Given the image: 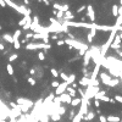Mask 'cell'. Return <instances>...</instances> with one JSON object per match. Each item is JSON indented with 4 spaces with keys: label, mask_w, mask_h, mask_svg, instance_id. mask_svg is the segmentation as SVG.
I'll return each instance as SVG.
<instances>
[{
    "label": "cell",
    "mask_w": 122,
    "mask_h": 122,
    "mask_svg": "<svg viewBox=\"0 0 122 122\" xmlns=\"http://www.w3.org/2000/svg\"><path fill=\"white\" fill-rule=\"evenodd\" d=\"M116 53H117V54H118V55H120L121 57H122V50H120V49H117V50H116Z\"/></svg>",
    "instance_id": "cell-54"
},
{
    "label": "cell",
    "mask_w": 122,
    "mask_h": 122,
    "mask_svg": "<svg viewBox=\"0 0 122 122\" xmlns=\"http://www.w3.org/2000/svg\"><path fill=\"white\" fill-rule=\"evenodd\" d=\"M10 122H18V121H17V120H15V118H11V121H10Z\"/></svg>",
    "instance_id": "cell-59"
},
{
    "label": "cell",
    "mask_w": 122,
    "mask_h": 122,
    "mask_svg": "<svg viewBox=\"0 0 122 122\" xmlns=\"http://www.w3.org/2000/svg\"><path fill=\"white\" fill-rule=\"evenodd\" d=\"M53 10L61 11V10H62V5H61V4H59V3H54V4H53Z\"/></svg>",
    "instance_id": "cell-27"
},
{
    "label": "cell",
    "mask_w": 122,
    "mask_h": 122,
    "mask_svg": "<svg viewBox=\"0 0 122 122\" xmlns=\"http://www.w3.org/2000/svg\"><path fill=\"white\" fill-rule=\"evenodd\" d=\"M50 73H51V76H53L54 78H59V73H60V72H59L56 68L53 67V68H50Z\"/></svg>",
    "instance_id": "cell-26"
},
{
    "label": "cell",
    "mask_w": 122,
    "mask_h": 122,
    "mask_svg": "<svg viewBox=\"0 0 122 122\" xmlns=\"http://www.w3.org/2000/svg\"><path fill=\"white\" fill-rule=\"evenodd\" d=\"M51 12H53V15H54V16H56V15H57V11H56V10H51Z\"/></svg>",
    "instance_id": "cell-57"
},
{
    "label": "cell",
    "mask_w": 122,
    "mask_h": 122,
    "mask_svg": "<svg viewBox=\"0 0 122 122\" xmlns=\"http://www.w3.org/2000/svg\"><path fill=\"white\" fill-rule=\"evenodd\" d=\"M81 59V56L80 55H76V56H73V57H71V59L68 60V62H75V61H78Z\"/></svg>",
    "instance_id": "cell-38"
},
{
    "label": "cell",
    "mask_w": 122,
    "mask_h": 122,
    "mask_svg": "<svg viewBox=\"0 0 122 122\" xmlns=\"http://www.w3.org/2000/svg\"><path fill=\"white\" fill-rule=\"evenodd\" d=\"M115 101H117V103H121L122 104V95H115Z\"/></svg>",
    "instance_id": "cell-41"
},
{
    "label": "cell",
    "mask_w": 122,
    "mask_h": 122,
    "mask_svg": "<svg viewBox=\"0 0 122 122\" xmlns=\"http://www.w3.org/2000/svg\"><path fill=\"white\" fill-rule=\"evenodd\" d=\"M57 99H59L60 103H66V104H71V101H72V98H71L67 93H63L62 95L57 97Z\"/></svg>",
    "instance_id": "cell-9"
},
{
    "label": "cell",
    "mask_w": 122,
    "mask_h": 122,
    "mask_svg": "<svg viewBox=\"0 0 122 122\" xmlns=\"http://www.w3.org/2000/svg\"><path fill=\"white\" fill-rule=\"evenodd\" d=\"M0 6H1V8H6L8 5H6V3L4 1V0H0Z\"/></svg>",
    "instance_id": "cell-51"
},
{
    "label": "cell",
    "mask_w": 122,
    "mask_h": 122,
    "mask_svg": "<svg viewBox=\"0 0 122 122\" xmlns=\"http://www.w3.org/2000/svg\"><path fill=\"white\" fill-rule=\"evenodd\" d=\"M20 109H21V112L22 114H28V111H29V107L26 106V105H20Z\"/></svg>",
    "instance_id": "cell-30"
},
{
    "label": "cell",
    "mask_w": 122,
    "mask_h": 122,
    "mask_svg": "<svg viewBox=\"0 0 122 122\" xmlns=\"http://www.w3.org/2000/svg\"><path fill=\"white\" fill-rule=\"evenodd\" d=\"M32 38H33V33H27L26 37H25V39H27V40L28 39H32Z\"/></svg>",
    "instance_id": "cell-47"
},
{
    "label": "cell",
    "mask_w": 122,
    "mask_h": 122,
    "mask_svg": "<svg viewBox=\"0 0 122 122\" xmlns=\"http://www.w3.org/2000/svg\"><path fill=\"white\" fill-rule=\"evenodd\" d=\"M50 117H51V120L54 121V122H57V121H60L61 120V116L57 112H54V114H51L50 115Z\"/></svg>",
    "instance_id": "cell-23"
},
{
    "label": "cell",
    "mask_w": 122,
    "mask_h": 122,
    "mask_svg": "<svg viewBox=\"0 0 122 122\" xmlns=\"http://www.w3.org/2000/svg\"><path fill=\"white\" fill-rule=\"evenodd\" d=\"M95 34H97V29H95V28H92V29L89 31V33L87 34V40H88V43H93Z\"/></svg>",
    "instance_id": "cell-11"
},
{
    "label": "cell",
    "mask_w": 122,
    "mask_h": 122,
    "mask_svg": "<svg viewBox=\"0 0 122 122\" xmlns=\"http://www.w3.org/2000/svg\"><path fill=\"white\" fill-rule=\"evenodd\" d=\"M17 59H18V55H17V54H11L10 57H9V63H11V62H13V61H16Z\"/></svg>",
    "instance_id": "cell-31"
},
{
    "label": "cell",
    "mask_w": 122,
    "mask_h": 122,
    "mask_svg": "<svg viewBox=\"0 0 122 122\" xmlns=\"http://www.w3.org/2000/svg\"><path fill=\"white\" fill-rule=\"evenodd\" d=\"M94 117H95V114L93 112V111H88V114L85 115L84 117H82V118H84L85 121H92V120L94 118Z\"/></svg>",
    "instance_id": "cell-15"
},
{
    "label": "cell",
    "mask_w": 122,
    "mask_h": 122,
    "mask_svg": "<svg viewBox=\"0 0 122 122\" xmlns=\"http://www.w3.org/2000/svg\"><path fill=\"white\" fill-rule=\"evenodd\" d=\"M99 121L100 122H107V118H106V116H104V115H100V116H99Z\"/></svg>",
    "instance_id": "cell-43"
},
{
    "label": "cell",
    "mask_w": 122,
    "mask_h": 122,
    "mask_svg": "<svg viewBox=\"0 0 122 122\" xmlns=\"http://www.w3.org/2000/svg\"><path fill=\"white\" fill-rule=\"evenodd\" d=\"M101 101H105V103H109V101H110V98L105 95V97H103V98H101Z\"/></svg>",
    "instance_id": "cell-50"
},
{
    "label": "cell",
    "mask_w": 122,
    "mask_h": 122,
    "mask_svg": "<svg viewBox=\"0 0 122 122\" xmlns=\"http://www.w3.org/2000/svg\"><path fill=\"white\" fill-rule=\"evenodd\" d=\"M23 4L25 5H29V0H23Z\"/></svg>",
    "instance_id": "cell-56"
},
{
    "label": "cell",
    "mask_w": 122,
    "mask_h": 122,
    "mask_svg": "<svg viewBox=\"0 0 122 122\" xmlns=\"http://www.w3.org/2000/svg\"><path fill=\"white\" fill-rule=\"evenodd\" d=\"M26 23H27V18H26V16H25L23 18H21V20L18 21V26H20V27H23Z\"/></svg>",
    "instance_id": "cell-35"
},
{
    "label": "cell",
    "mask_w": 122,
    "mask_h": 122,
    "mask_svg": "<svg viewBox=\"0 0 122 122\" xmlns=\"http://www.w3.org/2000/svg\"><path fill=\"white\" fill-rule=\"evenodd\" d=\"M66 90H67V94H68L71 98H76V93H77V92H76V89H73L72 87H70V85H68Z\"/></svg>",
    "instance_id": "cell-16"
},
{
    "label": "cell",
    "mask_w": 122,
    "mask_h": 122,
    "mask_svg": "<svg viewBox=\"0 0 122 122\" xmlns=\"http://www.w3.org/2000/svg\"><path fill=\"white\" fill-rule=\"evenodd\" d=\"M0 51H5V45L0 43Z\"/></svg>",
    "instance_id": "cell-53"
},
{
    "label": "cell",
    "mask_w": 122,
    "mask_h": 122,
    "mask_svg": "<svg viewBox=\"0 0 122 122\" xmlns=\"http://www.w3.org/2000/svg\"><path fill=\"white\" fill-rule=\"evenodd\" d=\"M59 85H60V82H57V81H53V82H51V87L55 88V89L59 88Z\"/></svg>",
    "instance_id": "cell-40"
},
{
    "label": "cell",
    "mask_w": 122,
    "mask_h": 122,
    "mask_svg": "<svg viewBox=\"0 0 122 122\" xmlns=\"http://www.w3.org/2000/svg\"><path fill=\"white\" fill-rule=\"evenodd\" d=\"M57 114L60 115V116H62V115H65L66 114V107L65 106H60L59 109H57V111H56Z\"/></svg>",
    "instance_id": "cell-28"
},
{
    "label": "cell",
    "mask_w": 122,
    "mask_h": 122,
    "mask_svg": "<svg viewBox=\"0 0 122 122\" xmlns=\"http://www.w3.org/2000/svg\"><path fill=\"white\" fill-rule=\"evenodd\" d=\"M21 34H22V29H16L15 33L12 34V37H13V40H20V37H21Z\"/></svg>",
    "instance_id": "cell-20"
},
{
    "label": "cell",
    "mask_w": 122,
    "mask_h": 122,
    "mask_svg": "<svg viewBox=\"0 0 122 122\" xmlns=\"http://www.w3.org/2000/svg\"><path fill=\"white\" fill-rule=\"evenodd\" d=\"M118 83H120V80H118V78H112V80L110 81V83L107 84V85H109V87H115V85H117Z\"/></svg>",
    "instance_id": "cell-25"
},
{
    "label": "cell",
    "mask_w": 122,
    "mask_h": 122,
    "mask_svg": "<svg viewBox=\"0 0 122 122\" xmlns=\"http://www.w3.org/2000/svg\"><path fill=\"white\" fill-rule=\"evenodd\" d=\"M90 59H92V53H90V50H87V53H85L84 56H83V67H85V68L88 67Z\"/></svg>",
    "instance_id": "cell-8"
},
{
    "label": "cell",
    "mask_w": 122,
    "mask_h": 122,
    "mask_svg": "<svg viewBox=\"0 0 122 122\" xmlns=\"http://www.w3.org/2000/svg\"><path fill=\"white\" fill-rule=\"evenodd\" d=\"M105 90H99L97 94H95V97H94V99H97V100H101V98L103 97H105Z\"/></svg>",
    "instance_id": "cell-22"
},
{
    "label": "cell",
    "mask_w": 122,
    "mask_h": 122,
    "mask_svg": "<svg viewBox=\"0 0 122 122\" xmlns=\"http://www.w3.org/2000/svg\"><path fill=\"white\" fill-rule=\"evenodd\" d=\"M50 39H53V40H59V37H57V34H53V35H50Z\"/></svg>",
    "instance_id": "cell-49"
},
{
    "label": "cell",
    "mask_w": 122,
    "mask_h": 122,
    "mask_svg": "<svg viewBox=\"0 0 122 122\" xmlns=\"http://www.w3.org/2000/svg\"><path fill=\"white\" fill-rule=\"evenodd\" d=\"M3 39L6 42V43H9V44H13V37L11 34H9V33H5L4 35H3Z\"/></svg>",
    "instance_id": "cell-12"
},
{
    "label": "cell",
    "mask_w": 122,
    "mask_h": 122,
    "mask_svg": "<svg viewBox=\"0 0 122 122\" xmlns=\"http://www.w3.org/2000/svg\"><path fill=\"white\" fill-rule=\"evenodd\" d=\"M38 59H39L40 61H44V60H45V53H44V51H39V53H38Z\"/></svg>",
    "instance_id": "cell-36"
},
{
    "label": "cell",
    "mask_w": 122,
    "mask_h": 122,
    "mask_svg": "<svg viewBox=\"0 0 122 122\" xmlns=\"http://www.w3.org/2000/svg\"><path fill=\"white\" fill-rule=\"evenodd\" d=\"M76 116H77V115H76V112H75V110L72 109V110H71V111H70V120H71V121H73Z\"/></svg>",
    "instance_id": "cell-37"
},
{
    "label": "cell",
    "mask_w": 122,
    "mask_h": 122,
    "mask_svg": "<svg viewBox=\"0 0 122 122\" xmlns=\"http://www.w3.org/2000/svg\"><path fill=\"white\" fill-rule=\"evenodd\" d=\"M80 84L81 85H89L90 84V80L88 77H82L80 80Z\"/></svg>",
    "instance_id": "cell-19"
},
{
    "label": "cell",
    "mask_w": 122,
    "mask_h": 122,
    "mask_svg": "<svg viewBox=\"0 0 122 122\" xmlns=\"http://www.w3.org/2000/svg\"><path fill=\"white\" fill-rule=\"evenodd\" d=\"M51 48L50 44H38V43H28L26 45V50H37V49H44V53L48 51V49Z\"/></svg>",
    "instance_id": "cell-2"
},
{
    "label": "cell",
    "mask_w": 122,
    "mask_h": 122,
    "mask_svg": "<svg viewBox=\"0 0 122 122\" xmlns=\"http://www.w3.org/2000/svg\"><path fill=\"white\" fill-rule=\"evenodd\" d=\"M87 17L92 23L95 22V11L93 9V5H87Z\"/></svg>",
    "instance_id": "cell-5"
},
{
    "label": "cell",
    "mask_w": 122,
    "mask_h": 122,
    "mask_svg": "<svg viewBox=\"0 0 122 122\" xmlns=\"http://www.w3.org/2000/svg\"><path fill=\"white\" fill-rule=\"evenodd\" d=\"M42 3H44L45 6H50V1H49V0H42Z\"/></svg>",
    "instance_id": "cell-52"
},
{
    "label": "cell",
    "mask_w": 122,
    "mask_h": 122,
    "mask_svg": "<svg viewBox=\"0 0 122 122\" xmlns=\"http://www.w3.org/2000/svg\"><path fill=\"white\" fill-rule=\"evenodd\" d=\"M81 104H82V98H73L72 101H71V106L72 107H76Z\"/></svg>",
    "instance_id": "cell-13"
},
{
    "label": "cell",
    "mask_w": 122,
    "mask_h": 122,
    "mask_svg": "<svg viewBox=\"0 0 122 122\" xmlns=\"http://www.w3.org/2000/svg\"><path fill=\"white\" fill-rule=\"evenodd\" d=\"M118 3H120V5L122 6V0H118Z\"/></svg>",
    "instance_id": "cell-60"
},
{
    "label": "cell",
    "mask_w": 122,
    "mask_h": 122,
    "mask_svg": "<svg viewBox=\"0 0 122 122\" xmlns=\"http://www.w3.org/2000/svg\"><path fill=\"white\" fill-rule=\"evenodd\" d=\"M75 81H76V75H75V73L70 75V76H68V81H67V83L71 85L72 83H75Z\"/></svg>",
    "instance_id": "cell-29"
},
{
    "label": "cell",
    "mask_w": 122,
    "mask_h": 122,
    "mask_svg": "<svg viewBox=\"0 0 122 122\" xmlns=\"http://www.w3.org/2000/svg\"><path fill=\"white\" fill-rule=\"evenodd\" d=\"M94 106L99 109V107H100V100H97V99H94Z\"/></svg>",
    "instance_id": "cell-48"
},
{
    "label": "cell",
    "mask_w": 122,
    "mask_h": 122,
    "mask_svg": "<svg viewBox=\"0 0 122 122\" xmlns=\"http://www.w3.org/2000/svg\"><path fill=\"white\" fill-rule=\"evenodd\" d=\"M118 5H112V9H111V12H112V16L114 17H118Z\"/></svg>",
    "instance_id": "cell-17"
},
{
    "label": "cell",
    "mask_w": 122,
    "mask_h": 122,
    "mask_svg": "<svg viewBox=\"0 0 122 122\" xmlns=\"http://www.w3.org/2000/svg\"><path fill=\"white\" fill-rule=\"evenodd\" d=\"M6 72H8V75H10V76L15 75V70H13L11 63H8V65H6Z\"/></svg>",
    "instance_id": "cell-18"
},
{
    "label": "cell",
    "mask_w": 122,
    "mask_h": 122,
    "mask_svg": "<svg viewBox=\"0 0 122 122\" xmlns=\"http://www.w3.org/2000/svg\"><path fill=\"white\" fill-rule=\"evenodd\" d=\"M83 11H87V5H82V6H80V8L76 10V13H81V12H83Z\"/></svg>",
    "instance_id": "cell-33"
},
{
    "label": "cell",
    "mask_w": 122,
    "mask_h": 122,
    "mask_svg": "<svg viewBox=\"0 0 122 122\" xmlns=\"http://www.w3.org/2000/svg\"><path fill=\"white\" fill-rule=\"evenodd\" d=\"M27 82L29 83V85H32V87H34L35 84H37V80H35L34 77H27Z\"/></svg>",
    "instance_id": "cell-24"
},
{
    "label": "cell",
    "mask_w": 122,
    "mask_h": 122,
    "mask_svg": "<svg viewBox=\"0 0 122 122\" xmlns=\"http://www.w3.org/2000/svg\"><path fill=\"white\" fill-rule=\"evenodd\" d=\"M63 21H67V22H70L71 20H75V13L72 12V11H66L65 13H63V18H62Z\"/></svg>",
    "instance_id": "cell-10"
},
{
    "label": "cell",
    "mask_w": 122,
    "mask_h": 122,
    "mask_svg": "<svg viewBox=\"0 0 122 122\" xmlns=\"http://www.w3.org/2000/svg\"><path fill=\"white\" fill-rule=\"evenodd\" d=\"M77 92H78V93H80V94L82 95V98H84V97H85V92H84L82 88H77Z\"/></svg>",
    "instance_id": "cell-44"
},
{
    "label": "cell",
    "mask_w": 122,
    "mask_h": 122,
    "mask_svg": "<svg viewBox=\"0 0 122 122\" xmlns=\"http://www.w3.org/2000/svg\"><path fill=\"white\" fill-rule=\"evenodd\" d=\"M35 71H37V73H35V76H37V78H38V80H40V78L43 77V67H39V66H37V67H35Z\"/></svg>",
    "instance_id": "cell-21"
},
{
    "label": "cell",
    "mask_w": 122,
    "mask_h": 122,
    "mask_svg": "<svg viewBox=\"0 0 122 122\" xmlns=\"http://www.w3.org/2000/svg\"><path fill=\"white\" fill-rule=\"evenodd\" d=\"M117 35H118V37H120V38H121V39H122V32H120V33H118V34H117Z\"/></svg>",
    "instance_id": "cell-58"
},
{
    "label": "cell",
    "mask_w": 122,
    "mask_h": 122,
    "mask_svg": "<svg viewBox=\"0 0 122 122\" xmlns=\"http://www.w3.org/2000/svg\"><path fill=\"white\" fill-rule=\"evenodd\" d=\"M63 13H65V12H62V11H57L56 17L59 18V20H62V18H63Z\"/></svg>",
    "instance_id": "cell-42"
},
{
    "label": "cell",
    "mask_w": 122,
    "mask_h": 122,
    "mask_svg": "<svg viewBox=\"0 0 122 122\" xmlns=\"http://www.w3.org/2000/svg\"><path fill=\"white\" fill-rule=\"evenodd\" d=\"M107 122H120L121 118L118 116H115V115H110V116H107Z\"/></svg>",
    "instance_id": "cell-14"
},
{
    "label": "cell",
    "mask_w": 122,
    "mask_h": 122,
    "mask_svg": "<svg viewBox=\"0 0 122 122\" xmlns=\"http://www.w3.org/2000/svg\"><path fill=\"white\" fill-rule=\"evenodd\" d=\"M59 77H61V80H62L63 82H67V81H68V75H66L65 72H60V73H59Z\"/></svg>",
    "instance_id": "cell-32"
},
{
    "label": "cell",
    "mask_w": 122,
    "mask_h": 122,
    "mask_svg": "<svg viewBox=\"0 0 122 122\" xmlns=\"http://www.w3.org/2000/svg\"><path fill=\"white\" fill-rule=\"evenodd\" d=\"M13 48H15L16 50H20L21 49V42L20 40H13Z\"/></svg>",
    "instance_id": "cell-34"
},
{
    "label": "cell",
    "mask_w": 122,
    "mask_h": 122,
    "mask_svg": "<svg viewBox=\"0 0 122 122\" xmlns=\"http://www.w3.org/2000/svg\"><path fill=\"white\" fill-rule=\"evenodd\" d=\"M35 73H37V71H35V68H34V67H32V68H29V75H31V77H33V76H35Z\"/></svg>",
    "instance_id": "cell-45"
},
{
    "label": "cell",
    "mask_w": 122,
    "mask_h": 122,
    "mask_svg": "<svg viewBox=\"0 0 122 122\" xmlns=\"http://www.w3.org/2000/svg\"><path fill=\"white\" fill-rule=\"evenodd\" d=\"M99 78H100V81L103 82V84H105V85H107V84L110 83V81L112 80L111 76H109V75L105 73V72H100V73H99Z\"/></svg>",
    "instance_id": "cell-6"
},
{
    "label": "cell",
    "mask_w": 122,
    "mask_h": 122,
    "mask_svg": "<svg viewBox=\"0 0 122 122\" xmlns=\"http://www.w3.org/2000/svg\"><path fill=\"white\" fill-rule=\"evenodd\" d=\"M16 104H17V105H26V106L29 107V109L34 105V103H33V101H31L29 99H27V98H22V97H18V98L16 99Z\"/></svg>",
    "instance_id": "cell-4"
},
{
    "label": "cell",
    "mask_w": 122,
    "mask_h": 122,
    "mask_svg": "<svg viewBox=\"0 0 122 122\" xmlns=\"http://www.w3.org/2000/svg\"><path fill=\"white\" fill-rule=\"evenodd\" d=\"M9 105L11 106V109H16V107L18 106V105H17L16 103H13V101H10V103H9Z\"/></svg>",
    "instance_id": "cell-46"
},
{
    "label": "cell",
    "mask_w": 122,
    "mask_h": 122,
    "mask_svg": "<svg viewBox=\"0 0 122 122\" xmlns=\"http://www.w3.org/2000/svg\"><path fill=\"white\" fill-rule=\"evenodd\" d=\"M65 43H66V44H68L71 48L73 46L75 49L78 50V51H80V50H88V49H89V46H88L87 44H82V43L77 42L76 39H66Z\"/></svg>",
    "instance_id": "cell-1"
},
{
    "label": "cell",
    "mask_w": 122,
    "mask_h": 122,
    "mask_svg": "<svg viewBox=\"0 0 122 122\" xmlns=\"http://www.w3.org/2000/svg\"><path fill=\"white\" fill-rule=\"evenodd\" d=\"M109 103H111V104H115L116 101H115V99H114V98H110V101H109Z\"/></svg>",
    "instance_id": "cell-55"
},
{
    "label": "cell",
    "mask_w": 122,
    "mask_h": 122,
    "mask_svg": "<svg viewBox=\"0 0 122 122\" xmlns=\"http://www.w3.org/2000/svg\"><path fill=\"white\" fill-rule=\"evenodd\" d=\"M68 83L67 82H62V83H60V85H59V88H56L55 89V97H60V95H62L63 93H65V90L67 89V87H68Z\"/></svg>",
    "instance_id": "cell-3"
},
{
    "label": "cell",
    "mask_w": 122,
    "mask_h": 122,
    "mask_svg": "<svg viewBox=\"0 0 122 122\" xmlns=\"http://www.w3.org/2000/svg\"><path fill=\"white\" fill-rule=\"evenodd\" d=\"M1 29H3V27H1V26H0V31H1Z\"/></svg>",
    "instance_id": "cell-61"
},
{
    "label": "cell",
    "mask_w": 122,
    "mask_h": 122,
    "mask_svg": "<svg viewBox=\"0 0 122 122\" xmlns=\"http://www.w3.org/2000/svg\"><path fill=\"white\" fill-rule=\"evenodd\" d=\"M120 122H122V120H121V121H120Z\"/></svg>",
    "instance_id": "cell-62"
},
{
    "label": "cell",
    "mask_w": 122,
    "mask_h": 122,
    "mask_svg": "<svg viewBox=\"0 0 122 122\" xmlns=\"http://www.w3.org/2000/svg\"><path fill=\"white\" fill-rule=\"evenodd\" d=\"M100 73V63H97V65L94 66V70H93V72H92V76L89 80L90 81H95L98 80V75Z\"/></svg>",
    "instance_id": "cell-7"
},
{
    "label": "cell",
    "mask_w": 122,
    "mask_h": 122,
    "mask_svg": "<svg viewBox=\"0 0 122 122\" xmlns=\"http://www.w3.org/2000/svg\"><path fill=\"white\" fill-rule=\"evenodd\" d=\"M65 44H66V43H65V40H63V39H59V40L56 42V45L57 46H62V45H65Z\"/></svg>",
    "instance_id": "cell-39"
}]
</instances>
